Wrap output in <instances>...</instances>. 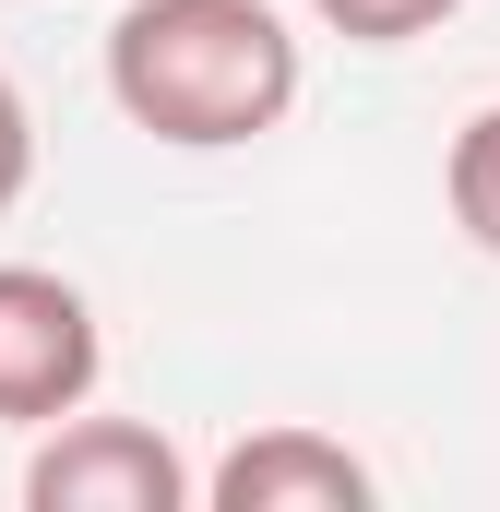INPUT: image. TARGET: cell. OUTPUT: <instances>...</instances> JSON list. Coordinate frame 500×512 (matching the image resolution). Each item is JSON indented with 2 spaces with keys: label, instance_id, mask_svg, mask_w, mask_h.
<instances>
[{
  "label": "cell",
  "instance_id": "obj_5",
  "mask_svg": "<svg viewBox=\"0 0 500 512\" xmlns=\"http://www.w3.org/2000/svg\"><path fill=\"white\" fill-rule=\"evenodd\" d=\"M441 203H453V227L500 262V108H477V120L453 131V155H441Z\"/></svg>",
  "mask_w": 500,
  "mask_h": 512
},
{
  "label": "cell",
  "instance_id": "obj_4",
  "mask_svg": "<svg viewBox=\"0 0 500 512\" xmlns=\"http://www.w3.org/2000/svg\"><path fill=\"white\" fill-rule=\"evenodd\" d=\"M215 512H370V465L334 441V429H250L239 453L203 477Z\"/></svg>",
  "mask_w": 500,
  "mask_h": 512
},
{
  "label": "cell",
  "instance_id": "obj_6",
  "mask_svg": "<svg viewBox=\"0 0 500 512\" xmlns=\"http://www.w3.org/2000/svg\"><path fill=\"white\" fill-rule=\"evenodd\" d=\"M346 48H405V36H429V24H453L465 0H310Z\"/></svg>",
  "mask_w": 500,
  "mask_h": 512
},
{
  "label": "cell",
  "instance_id": "obj_2",
  "mask_svg": "<svg viewBox=\"0 0 500 512\" xmlns=\"http://www.w3.org/2000/svg\"><path fill=\"white\" fill-rule=\"evenodd\" d=\"M191 501H203V477L143 417H84L72 405L24 453V512H191Z\"/></svg>",
  "mask_w": 500,
  "mask_h": 512
},
{
  "label": "cell",
  "instance_id": "obj_7",
  "mask_svg": "<svg viewBox=\"0 0 500 512\" xmlns=\"http://www.w3.org/2000/svg\"><path fill=\"white\" fill-rule=\"evenodd\" d=\"M24 179H36V108H24V84L0 72V215L24 203Z\"/></svg>",
  "mask_w": 500,
  "mask_h": 512
},
{
  "label": "cell",
  "instance_id": "obj_3",
  "mask_svg": "<svg viewBox=\"0 0 500 512\" xmlns=\"http://www.w3.org/2000/svg\"><path fill=\"white\" fill-rule=\"evenodd\" d=\"M108 370V334H96V298L48 262H0V417L12 429H48L72 405H96Z\"/></svg>",
  "mask_w": 500,
  "mask_h": 512
},
{
  "label": "cell",
  "instance_id": "obj_1",
  "mask_svg": "<svg viewBox=\"0 0 500 512\" xmlns=\"http://www.w3.org/2000/svg\"><path fill=\"white\" fill-rule=\"evenodd\" d=\"M108 96L131 131L179 155L262 143L298 108V36L274 0H120L108 24Z\"/></svg>",
  "mask_w": 500,
  "mask_h": 512
}]
</instances>
